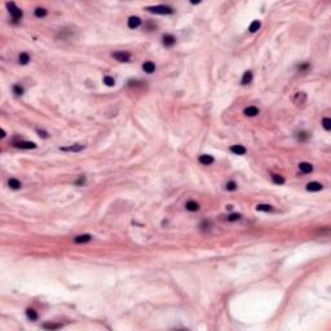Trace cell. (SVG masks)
Here are the masks:
<instances>
[{
	"label": "cell",
	"instance_id": "6da1fadb",
	"mask_svg": "<svg viewBox=\"0 0 331 331\" xmlns=\"http://www.w3.org/2000/svg\"><path fill=\"white\" fill-rule=\"evenodd\" d=\"M146 10H149L150 13H155V14H172L173 9L171 6L167 5H154V6H147Z\"/></svg>",
	"mask_w": 331,
	"mask_h": 331
},
{
	"label": "cell",
	"instance_id": "7a4b0ae2",
	"mask_svg": "<svg viewBox=\"0 0 331 331\" xmlns=\"http://www.w3.org/2000/svg\"><path fill=\"white\" fill-rule=\"evenodd\" d=\"M6 8L9 9V13L13 17V21L14 22H17L19 18H22V10L19 9L14 3H6Z\"/></svg>",
	"mask_w": 331,
	"mask_h": 331
},
{
	"label": "cell",
	"instance_id": "3957f363",
	"mask_svg": "<svg viewBox=\"0 0 331 331\" xmlns=\"http://www.w3.org/2000/svg\"><path fill=\"white\" fill-rule=\"evenodd\" d=\"M113 58H115L119 62H128V61L131 60V55L128 52H123V51H118V52H114L111 55Z\"/></svg>",
	"mask_w": 331,
	"mask_h": 331
},
{
	"label": "cell",
	"instance_id": "277c9868",
	"mask_svg": "<svg viewBox=\"0 0 331 331\" xmlns=\"http://www.w3.org/2000/svg\"><path fill=\"white\" fill-rule=\"evenodd\" d=\"M162 42H163V45L166 48H171V47H173L175 43H176V38L173 35H171V34H166V35H163V38H162Z\"/></svg>",
	"mask_w": 331,
	"mask_h": 331
},
{
	"label": "cell",
	"instance_id": "5b68a950",
	"mask_svg": "<svg viewBox=\"0 0 331 331\" xmlns=\"http://www.w3.org/2000/svg\"><path fill=\"white\" fill-rule=\"evenodd\" d=\"M305 101H307V94L304 93V92H298V93L295 94L294 102L298 105V106H303L304 104H305Z\"/></svg>",
	"mask_w": 331,
	"mask_h": 331
},
{
	"label": "cell",
	"instance_id": "8992f818",
	"mask_svg": "<svg viewBox=\"0 0 331 331\" xmlns=\"http://www.w3.org/2000/svg\"><path fill=\"white\" fill-rule=\"evenodd\" d=\"M198 160H199V163H201V164H203V166H210V164H212L213 162H215V158L212 157V155L203 154V155H201Z\"/></svg>",
	"mask_w": 331,
	"mask_h": 331
},
{
	"label": "cell",
	"instance_id": "52a82bcc",
	"mask_svg": "<svg viewBox=\"0 0 331 331\" xmlns=\"http://www.w3.org/2000/svg\"><path fill=\"white\" fill-rule=\"evenodd\" d=\"M16 146L19 149H35L36 147L35 143H31V141H19V143H16Z\"/></svg>",
	"mask_w": 331,
	"mask_h": 331
},
{
	"label": "cell",
	"instance_id": "ba28073f",
	"mask_svg": "<svg viewBox=\"0 0 331 331\" xmlns=\"http://www.w3.org/2000/svg\"><path fill=\"white\" fill-rule=\"evenodd\" d=\"M141 25V19L136 16H132L128 18V27L130 29H137L139 26Z\"/></svg>",
	"mask_w": 331,
	"mask_h": 331
},
{
	"label": "cell",
	"instance_id": "9c48e42d",
	"mask_svg": "<svg viewBox=\"0 0 331 331\" xmlns=\"http://www.w3.org/2000/svg\"><path fill=\"white\" fill-rule=\"evenodd\" d=\"M323 189V185L320 184V182H317V181H313V182H309V184L307 185V190L308 192H320Z\"/></svg>",
	"mask_w": 331,
	"mask_h": 331
},
{
	"label": "cell",
	"instance_id": "30bf717a",
	"mask_svg": "<svg viewBox=\"0 0 331 331\" xmlns=\"http://www.w3.org/2000/svg\"><path fill=\"white\" fill-rule=\"evenodd\" d=\"M259 113H260V110L256 106H248L245 109V111H243V114H245L246 117H256Z\"/></svg>",
	"mask_w": 331,
	"mask_h": 331
},
{
	"label": "cell",
	"instance_id": "8fae6325",
	"mask_svg": "<svg viewBox=\"0 0 331 331\" xmlns=\"http://www.w3.org/2000/svg\"><path fill=\"white\" fill-rule=\"evenodd\" d=\"M299 170L303 172V173H310L313 171V166L308 163V162H301L299 164Z\"/></svg>",
	"mask_w": 331,
	"mask_h": 331
},
{
	"label": "cell",
	"instance_id": "7c38bea8",
	"mask_svg": "<svg viewBox=\"0 0 331 331\" xmlns=\"http://www.w3.org/2000/svg\"><path fill=\"white\" fill-rule=\"evenodd\" d=\"M230 151L235 155H243V154H246V147L245 146H242V145H233L230 147Z\"/></svg>",
	"mask_w": 331,
	"mask_h": 331
},
{
	"label": "cell",
	"instance_id": "4fadbf2b",
	"mask_svg": "<svg viewBox=\"0 0 331 331\" xmlns=\"http://www.w3.org/2000/svg\"><path fill=\"white\" fill-rule=\"evenodd\" d=\"M143 69L147 74H153L155 71V65H154V62H151V61H146V62L143 64Z\"/></svg>",
	"mask_w": 331,
	"mask_h": 331
},
{
	"label": "cell",
	"instance_id": "5bb4252c",
	"mask_svg": "<svg viewBox=\"0 0 331 331\" xmlns=\"http://www.w3.org/2000/svg\"><path fill=\"white\" fill-rule=\"evenodd\" d=\"M185 208L188 211H190V212H195V211L199 210V205L195 201H189V202H186Z\"/></svg>",
	"mask_w": 331,
	"mask_h": 331
},
{
	"label": "cell",
	"instance_id": "9a60e30c",
	"mask_svg": "<svg viewBox=\"0 0 331 331\" xmlns=\"http://www.w3.org/2000/svg\"><path fill=\"white\" fill-rule=\"evenodd\" d=\"M252 82V72L251 71H246L245 74H243V77H242V80H241V83L243 85H247Z\"/></svg>",
	"mask_w": 331,
	"mask_h": 331
},
{
	"label": "cell",
	"instance_id": "2e32d148",
	"mask_svg": "<svg viewBox=\"0 0 331 331\" xmlns=\"http://www.w3.org/2000/svg\"><path fill=\"white\" fill-rule=\"evenodd\" d=\"M84 149V145H72V146H67V147H61V150L62 151H80Z\"/></svg>",
	"mask_w": 331,
	"mask_h": 331
},
{
	"label": "cell",
	"instance_id": "e0dca14e",
	"mask_svg": "<svg viewBox=\"0 0 331 331\" xmlns=\"http://www.w3.org/2000/svg\"><path fill=\"white\" fill-rule=\"evenodd\" d=\"M18 62L21 64V65H27L30 62V56H29V53H21V55L18 56Z\"/></svg>",
	"mask_w": 331,
	"mask_h": 331
},
{
	"label": "cell",
	"instance_id": "ac0fdd59",
	"mask_svg": "<svg viewBox=\"0 0 331 331\" xmlns=\"http://www.w3.org/2000/svg\"><path fill=\"white\" fill-rule=\"evenodd\" d=\"M92 239V235L91 234H83V235H78L75 238V243H87Z\"/></svg>",
	"mask_w": 331,
	"mask_h": 331
},
{
	"label": "cell",
	"instance_id": "d6986e66",
	"mask_svg": "<svg viewBox=\"0 0 331 331\" xmlns=\"http://www.w3.org/2000/svg\"><path fill=\"white\" fill-rule=\"evenodd\" d=\"M8 185L10 189H13V190H17V189H19L22 185H21V182H19L17 179H9L8 181Z\"/></svg>",
	"mask_w": 331,
	"mask_h": 331
},
{
	"label": "cell",
	"instance_id": "ffe728a7",
	"mask_svg": "<svg viewBox=\"0 0 331 331\" xmlns=\"http://www.w3.org/2000/svg\"><path fill=\"white\" fill-rule=\"evenodd\" d=\"M26 316H27V318L31 320V321H36L38 320V313L32 308H27V309H26Z\"/></svg>",
	"mask_w": 331,
	"mask_h": 331
},
{
	"label": "cell",
	"instance_id": "44dd1931",
	"mask_svg": "<svg viewBox=\"0 0 331 331\" xmlns=\"http://www.w3.org/2000/svg\"><path fill=\"white\" fill-rule=\"evenodd\" d=\"M260 27H261V22L256 19V21H252V23L250 25L248 31H250V32H256V31H259Z\"/></svg>",
	"mask_w": 331,
	"mask_h": 331
},
{
	"label": "cell",
	"instance_id": "7402d4cb",
	"mask_svg": "<svg viewBox=\"0 0 331 331\" xmlns=\"http://www.w3.org/2000/svg\"><path fill=\"white\" fill-rule=\"evenodd\" d=\"M256 210L261 211V212H272L273 211V207L271 205H258V206H256Z\"/></svg>",
	"mask_w": 331,
	"mask_h": 331
},
{
	"label": "cell",
	"instance_id": "603a6c76",
	"mask_svg": "<svg viewBox=\"0 0 331 331\" xmlns=\"http://www.w3.org/2000/svg\"><path fill=\"white\" fill-rule=\"evenodd\" d=\"M296 137H298L299 141H301V143H303V141H307V140L310 137V134H309L307 131H301V132L298 133V136H296Z\"/></svg>",
	"mask_w": 331,
	"mask_h": 331
},
{
	"label": "cell",
	"instance_id": "cb8c5ba5",
	"mask_svg": "<svg viewBox=\"0 0 331 331\" xmlns=\"http://www.w3.org/2000/svg\"><path fill=\"white\" fill-rule=\"evenodd\" d=\"M272 180H273L274 184H277V185L285 184V179H283V177L281 176V175H273V176H272Z\"/></svg>",
	"mask_w": 331,
	"mask_h": 331
},
{
	"label": "cell",
	"instance_id": "d4e9b609",
	"mask_svg": "<svg viewBox=\"0 0 331 331\" xmlns=\"http://www.w3.org/2000/svg\"><path fill=\"white\" fill-rule=\"evenodd\" d=\"M43 329H45V330H58V329H61V325H58V323H44Z\"/></svg>",
	"mask_w": 331,
	"mask_h": 331
},
{
	"label": "cell",
	"instance_id": "484cf974",
	"mask_svg": "<svg viewBox=\"0 0 331 331\" xmlns=\"http://www.w3.org/2000/svg\"><path fill=\"white\" fill-rule=\"evenodd\" d=\"M25 89H23V87H21L19 84H16V85H13V93L17 94V96H21V94H23Z\"/></svg>",
	"mask_w": 331,
	"mask_h": 331
},
{
	"label": "cell",
	"instance_id": "4316f807",
	"mask_svg": "<svg viewBox=\"0 0 331 331\" xmlns=\"http://www.w3.org/2000/svg\"><path fill=\"white\" fill-rule=\"evenodd\" d=\"M237 182L235 181H229V182H226V185H225V188H226V190L228 192H234L235 189H237Z\"/></svg>",
	"mask_w": 331,
	"mask_h": 331
},
{
	"label": "cell",
	"instance_id": "83f0119b",
	"mask_svg": "<svg viewBox=\"0 0 331 331\" xmlns=\"http://www.w3.org/2000/svg\"><path fill=\"white\" fill-rule=\"evenodd\" d=\"M104 83H105L107 87H113L114 84H115V79L111 78V77H109V75H106V77H104Z\"/></svg>",
	"mask_w": 331,
	"mask_h": 331
},
{
	"label": "cell",
	"instance_id": "f1b7e54d",
	"mask_svg": "<svg viewBox=\"0 0 331 331\" xmlns=\"http://www.w3.org/2000/svg\"><path fill=\"white\" fill-rule=\"evenodd\" d=\"M47 9L45 8H36L35 9V16L39 17V18H42V17H45L47 16Z\"/></svg>",
	"mask_w": 331,
	"mask_h": 331
},
{
	"label": "cell",
	"instance_id": "f546056e",
	"mask_svg": "<svg viewBox=\"0 0 331 331\" xmlns=\"http://www.w3.org/2000/svg\"><path fill=\"white\" fill-rule=\"evenodd\" d=\"M322 127L325 128L326 131H330V130H331V119H330V118H323V120H322Z\"/></svg>",
	"mask_w": 331,
	"mask_h": 331
},
{
	"label": "cell",
	"instance_id": "4dcf8cb0",
	"mask_svg": "<svg viewBox=\"0 0 331 331\" xmlns=\"http://www.w3.org/2000/svg\"><path fill=\"white\" fill-rule=\"evenodd\" d=\"M241 217H242V215H241V213H232V215L228 217V221L234 222V221H238Z\"/></svg>",
	"mask_w": 331,
	"mask_h": 331
},
{
	"label": "cell",
	"instance_id": "1f68e13d",
	"mask_svg": "<svg viewBox=\"0 0 331 331\" xmlns=\"http://www.w3.org/2000/svg\"><path fill=\"white\" fill-rule=\"evenodd\" d=\"M211 225H212V224H211V221H207V220L202 221V224H201V226H202V228H205V229H206V228H210Z\"/></svg>",
	"mask_w": 331,
	"mask_h": 331
},
{
	"label": "cell",
	"instance_id": "d6a6232c",
	"mask_svg": "<svg viewBox=\"0 0 331 331\" xmlns=\"http://www.w3.org/2000/svg\"><path fill=\"white\" fill-rule=\"evenodd\" d=\"M36 132L39 133V136H40V137H44V139H47V137H48V133H47L45 131H42V130H38Z\"/></svg>",
	"mask_w": 331,
	"mask_h": 331
},
{
	"label": "cell",
	"instance_id": "836d02e7",
	"mask_svg": "<svg viewBox=\"0 0 331 331\" xmlns=\"http://www.w3.org/2000/svg\"><path fill=\"white\" fill-rule=\"evenodd\" d=\"M298 69H299L300 71H303V70H307V69H309V64H303V65H299V66H298Z\"/></svg>",
	"mask_w": 331,
	"mask_h": 331
},
{
	"label": "cell",
	"instance_id": "e575fe53",
	"mask_svg": "<svg viewBox=\"0 0 331 331\" xmlns=\"http://www.w3.org/2000/svg\"><path fill=\"white\" fill-rule=\"evenodd\" d=\"M84 182H85V177H84V176H80L79 180L77 181V185H83Z\"/></svg>",
	"mask_w": 331,
	"mask_h": 331
},
{
	"label": "cell",
	"instance_id": "d590c367",
	"mask_svg": "<svg viewBox=\"0 0 331 331\" xmlns=\"http://www.w3.org/2000/svg\"><path fill=\"white\" fill-rule=\"evenodd\" d=\"M0 133H2V134H0V136H2V137H5V131L3 130V128H2V130H0Z\"/></svg>",
	"mask_w": 331,
	"mask_h": 331
}]
</instances>
